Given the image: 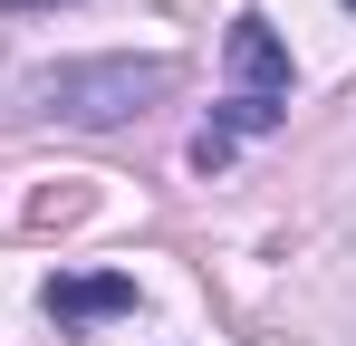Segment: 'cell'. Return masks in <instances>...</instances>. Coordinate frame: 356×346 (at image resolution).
<instances>
[{
    "mask_svg": "<svg viewBox=\"0 0 356 346\" xmlns=\"http://www.w3.org/2000/svg\"><path fill=\"white\" fill-rule=\"evenodd\" d=\"M174 58H77V67H39L29 77V106L67 115V125H125L154 97H174Z\"/></svg>",
    "mask_w": 356,
    "mask_h": 346,
    "instance_id": "7a4b0ae2",
    "label": "cell"
},
{
    "mask_svg": "<svg viewBox=\"0 0 356 346\" xmlns=\"http://www.w3.org/2000/svg\"><path fill=\"white\" fill-rule=\"evenodd\" d=\"M270 125H289V39H280L260 10H241L232 19V106L193 135V164L222 173L241 135H270Z\"/></svg>",
    "mask_w": 356,
    "mask_h": 346,
    "instance_id": "6da1fadb",
    "label": "cell"
},
{
    "mask_svg": "<svg viewBox=\"0 0 356 346\" xmlns=\"http://www.w3.org/2000/svg\"><path fill=\"white\" fill-rule=\"evenodd\" d=\"M39 308H49L58 327H97V318H125V308H135V279H125V270H58V279L39 288Z\"/></svg>",
    "mask_w": 356,
    "mask_h": 346,
    "instance_id": "3957f363",
    "label": "cell"
},
{
    "mask_svg": "<svg viewBox=\"0 0 356 346\" xmlns=\"http://www.w3.org/2000/svg\"><path fill=\"white\" fill-rule=\"evenodd\" d=\"M0 10H67V0H0Z\"/></svg>",
    "mask_w": 356,
    "mask_h": 346,
    "instance_id": "277c9868",
    "label": "cell"
},
{
    "mask_svg": "<svg viewBox=\"0 0 356 346\" xmlns=\"http://www.w3.org/2000/svg\"><path fill=\"white\" fill-rule=\"evenodd\" d=\"M347 10H356V0H347Z\"/></svg>",
    "mask_w": 356,
    "mask_h": 346,
    "instance_id": "5b68a950",
    "label": "cell"
}]
</instances>
